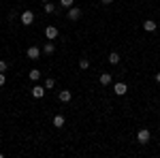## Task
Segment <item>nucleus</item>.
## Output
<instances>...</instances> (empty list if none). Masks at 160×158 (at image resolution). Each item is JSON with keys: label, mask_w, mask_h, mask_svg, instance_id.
Returning a JSON list of instances; mask_svg holds the SVG:
<instances>
[{"label": "nucleus", "mask_w": 160, "mask_h": 158, "mask_svg": "<svg viewBox=\"0 0 160 158\" xmlns=\"http://www.w3.org/2000/svg\"><path fill=\"white\" fill-rule=\"evenodd\" d=\"M143 30H145V32H154V30H156V22H154V19H145V22H143Z\"/></svg>", "instance_id": "9"}, {"label": "nucleus", "mask_w": 160, "mask_h": 158, "mask_svg": "<svg viewBox=\"0 0 160 158\" xmlns=\"http://www.w3.org/2000/svg\"><path fill=\"white\" fill-rule=\"evenodd\" d=\"M113 92H115V94H118V96H124V94H126V92H128V85L124 84V81H118V84L113 85Z\"/></svg>", "instance_id": "4"}, {"label": "nucleus", "mask_w": 160, "mask_h": 158, "mask_svg": "<svg viewBox=\"0 0 160 158\" xmlns=\"http://www.w3.org/2000/svg\"><path fill=\"white\" fill-rule=\"evenodd\" d=\"M53 85H56L53 79H47V81H45V88H53Z\"/></svg>", "instance_id": "19"}, {"label": "nucleus", "mask_w": 160, "mask_h": 158, "mask_svg": "<svg viewBox=\"0 0 160 158\" xmlns=\"http://www.w3.org/2000/svg\"><path fill=\"white\" fill-rule=\"evenodd\" d=\"M149 139H152V135H149L148 128H141V130L137 133V141H139V143H143V145L149 143Z\"/></svg>", "instance_id": "1"}, {"label": "nucleus", "mask_w": 160, "mask_h": 158, "mask_svg": "<svg viewBox=\"0 0 160 158\" xmlns=\"http://www.w3.org/2000/svg\"><path fill=\"white\" fill-rule=\"evenodd\" d=\"M19 19H22L24 26H32V22H34V13L32 11H24L22 15H19Z\"/></svg>", "instance_id": "2"}, {"label": "nucleus", "mask_w": 160, "mask_h": 158, "mask_svg": "<svg viewBox=\"0 0 160 158\" xmlns=\"http://www.w3.org/2000/svg\"><path fill=\"white\" fill-rule=\"evenodd\" d=\"M45 11L47 13H56V4H53V2H45Z\"/></svg>", "instance_id": "15"}, {"label": "nucleus", "mask_w": 160, "mask_h": 158, "mask_svg": "<svg viewBox=\"0 0 160 158\" xmlns=\"http://www.w3.org/2000/svg\"><path fill=\"white\" fill-rule=\"evenodd\" d=\"M120 60H122V58H120L118 51H111V54H109V62H111V64H120Z\"/></svg>", "instance_id": "13"}, {"label": "nucleus", "mask_w": 160, "mask_h": 158, "mask_svg": "<svg viewBox=\"0 0 160 158\" xmlns=\"http://www.w3.org/2000/svg\"><path fill=\"white\" fill-rule=\"evenodd\" d=\"M58 98H60L62 103H68L73 98V94H71V90H62V92H58Z\"/></svg>", "instance_id": "8"}, {"label": "nucleus", "mask_w": 160, "mask_h": 158, "mask_svg": "<svg viewBox=\"0 0 160 158\" xmlns=\"http://www.w3.org/2000/svg\"><path fill=\"white\" fill-rule=\"evenodd\" d=\"M64 115H60V113H58V115H53V126H58V128H62V126H64Z\"/></svg>", "instance_id": "12"}, {"label": "nucleus", "mask_w": 160, "mask_h": 158, "mask_svg": "<svg viewBox=\"0 0 160 158\" xmlns=\"http://www.w3.org/2000/svg\"><path fill=\"white\" fill-rule=\"evenodd\" d=\"M66 15H68V19H71V22H77V19L81 17V9H79V7H71Z\"/></svg>", "instance_id": "5"}, {"label": "nucleus", "mask_w": 160, "mask_h": 158, "mask_svg": "<svg viewBox=\"0 0 160 158\" xmlns=\"http://www.w3.org/2000/svg\"><path fill=\"white\" fill-rule=\"evenodd\" d=\"M53 51H56V45H53V43H45V47H43V54H45V56H51V54H53Z\"/></svg>", "instance_id": "11"}, {"label": "nucleus", "mask_w": 160, "mask_h": 158, "mask_svg": "<svg viewBox=\"0 0 160 158\" xmlns=\"http://www.w3.org/2000/svg\"><path fill=\"white\" fill-rule=\"evenodd\" d=\"M100 2H105V4H111V2H113V0H100Z\"/></svg>", "instance_id": "21"}, {"label": "nucleus", "mask_w": 160, "mask_h": 158, "mask_svg": "<svg viewBox=\"0 0 160 158\" xmlns=\"http://www.w3.org/2000/svg\"><path fill=\"white\" fill-rule=\"evenodd\" d=\"M4 84H7V75L0 73V85H4Z\"/></svg>", "instance_id": "20"}, {"label": "nucleus", "mask_w": 160, "mask_h": 158, "mask_svg": "<svg viewBox=\"0 0 160 158\" xmlns=\"http://www.w3.org/2000/svg\"><path fill=\"white\" fill-rule=\"evenodd\" d=\"M28 77H30V79H32V81H38V79H41V71H38V69H32V71H30V75H28Z\"/></svg>", "instance_id": "14"}, {"label": "nucleus", "mask_w": 160, "mask_h": 158, "mask_svg": "<svg viewBox=\"0 0 160 158\" xmlns=\"http://www.w3.org/2000/svg\"><path fill=\"white\" fill-rule=\"evenodd\" d=\"M156 81H158V84H160V73H158V75H156Z\"/></svg>", "instance_id": "22"}, {"label": "nucleus", "mask_w": 160, "mask_h": 158, "mask_svg": "<svg viewBox=\"0 0 160 158\" xmlns=\"http://www.w3.org/2000/svg\"><path fill=\"white\" fill-rule=\"evenodd\" d=\"M75 4V0H60V7H66V9H71Z\"/></svg>", "instance_id": "17"}, {"label": "nucleus", "mask_w": 160, "mask_h": 158, "mask_svg": "<svg viewBox=\"0 0 160 158\" xmlns=\"http://www.w3.org/2000/svg\"><path fill=\"white\" fill-rule=\"evenodd\" d=\"M98 81H100V85H109L111 81H113V75H111V73H100Z\"/></svg>", "instance_id": "7"}, {"label": "nucleus", "mask_w": 160, "mask_h": 158, "mask_svg": "<svg viewBox=\"0 0 160 158\" xmlns=\"http://www.w3.org/2000/svg\"><path fill=\"white\" fill-rule=\"evenodd\" d=\"M32 96H34V98H43V96H45V88L34 85V88H32Z\"/></svg>", "instance_id": "10"}, {"label": "nucleus", "mask_w": 160, "mask_h": 158, "mask_svg": "<svg viewBox=\"0 0 160 158\" xmlns=\"http://www.w3.org/2000/svg\"><path fill=\"white\" fill-rule=\"evenodd\" d=\"M45 37L49 38V41L58 38V28H56V26H47V30H45Z\"/></svg>", "instance_id": "6"}, {"label": "nucleus", "mask_w": 160, "mask_h": 158, "mask_svg": "<svg viewBox=\"0 0 160 158\" xmlns=\"http://www.w3.org/2000/svg\"><path fill=\"white\" fill-rule=\"evenodd\" d=\"M41 2H49V0H41Z\"/></svg>", "instance_id": "23"}, {"label": "nucleus", "mask_w": 160, "mask_h": 158, "mask_svg": "<svg viewBox=\"0 0 160 158\" xmlns=\"http://www.w3.org/2000/svg\"><path fill=\"white\" fill-rule=\"evenodd\" d=\"M90 66V60L88 58H79V69H88Z\"/></svg>", "instance_id": "16"}, {"label": "nucleus", "mask_w": 160, "mask_h": 158, "mask_svg": "<svg viewBox=\"0 0 160 158\" xmlns=\"http://www.w3.org/2000/svg\"><path fill=\"white\" fill-rule=\"evenodd\" d=\"M26 56H28L30 60H38V58H41V49H38L37 45H32V47H28V51H26Z\"/></svg>", "instance_id": "3"}, {"label": "nucleus", "mask_w": 160, "mask_h": 158, "mask_svg": "<svg viewBox=\"0 0 160 158\" xmlns=\"http://www.w3.org/2000/svg\"><path fill=\"white\" fill-rule=\"evenodd\" d=\"M7 69H9V62H7V60H0V73H7Z\"/></svg>", "instance_id": "18"}]
</instances>
